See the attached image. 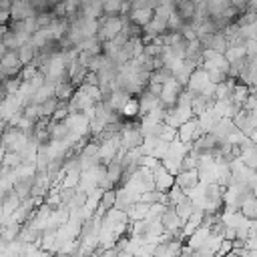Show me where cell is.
Wrapping results in <instances>:
<instances>
[{
  "label": "cell",
  "mask_w": 257,
  "mask_h": 257,
  "mask_svg": "<svg viewBox=\"0 0 257 257\" xmlns=\"http://www.w3.org/2000/svg\"><path fill=\"white\" fill-rule=\"evenodd\" d=\"M124 20L126 16H102L98 20V30H96V40L102 44V42H108L112 40L124 26Z\"/></svg>",
  "instance_id": "1"
},
{
  "label": "cell",
  "mask_w": 257,
  "mask_h": 257,
  "mask_svg": "<svg viewBox=\"0 0 257 257\" xmlns=\"http://www.w3.org/2000/svg\"><path fill=\"white\" fill-rule=\"evenodd\" d=\"M185 86H181L175 78H171V80H167L165 84H163V90H161V96H159V102H161V106L165 108V110H171V108H175L177 106V98H179V92L183 90Z\"/></svg>",
  "instance_id": "2"
},
{
  "label": "cell",
  "mask_w": 257,
  "mask_h": 257,
  "mask_svg": "<svg viewBox=\"0 0 257 257\" xmlns=\"http://www.w3.org/2000/svg\"><path fill=\"white\" fill-rule=\"evenodd\" d=\"M201 135H203V131H201L197 118H191V120L183 122V124L177 128V139H179L181 143H185V145H191V143L197 141Z\"/></svg>",
  "instance_id": "3"
},
{
  "label": "cell",
  "mask_w": 257,
  "mask_h": 257,
  "mask_svg": "<svg viewBox=\"0 0 257 257\" xmlns=\"http://www.w3.org/2000/svg\"><path fill=\"white\" fill-rule=\"evenodd\" d=\"M153 181H155V189L161 191V193H167V191L175 185V177L163 167V163H159V165L153 169Z\"/></svg>",
  "instance_id": "4"
},
{
  "label": "cell",
  "mask_w": 257,
  "mask_h": 257,
  "mask_svg": "<svg viewBox=\"0 0 257 257\" xmlns=\"http://www.w3.org/2000/svg\"><path fill=\"white\" fill-rule=\"evenodd\" d=\"M199 183H201V177H199V171H197V169H191V171H179V173L175 175V185L181 187L185 193L193 191Z\"/></svg>",
  "instance_id": "5"
},
{
  "label": "cell",
  "mask_w": 257,
  "mask_h": 257,
  "mask_svg": "<svg viewBox=\"0 0 257 257\" xmlns=\"http://www.w3.org/2000/svg\"><path fill=\"white\" fill-rule=\"evenodd\" d=\"M36 14H38L36 8L28 0H12L10 4V20H26Z\"/></svg>",
  "instance_id": "6"
},
{
  "label": "cell",
  "mask_w": 257,
  "mask_h": 257,
  "mask_svg": "<svg viewBox=\"0 0 257 257\" xmlns=\"http://www.w3.org/2000/svg\"><path fill=\"white\" fill-rule=\"evenodd\" d=\"M104 167H106V183H108V187L110 189L122 187V163H120V159H112Z\"/></svg>",
  "instance_id": "7"
},
{
  "label": "cell",
  "mask_w": 257,
  "mask_h": 257,
  "mask_svg": "<svg viewBox=\"0 0 257 257\" xmlns=\"http://www.w3.org/2000/svg\"><path fill=\"white\" fill-rule=\"evenodd\" d=\"M207 84H209L207 70H205V68H201V66H197V68L193 70V74L189 76V82H187V86H185V88H189L193 94H199Z\"/></svg>",
  "instance_id": "8"
},
{
  "label": "cell",
  "mask_w": 257,
  "mask_h": 257,
  "mask_svg": "<svg viewBox=\"0 0 257 257\" xmlns=\"http://www.w3.org/2000/svg\"><path fill=\"white\" fill-rule=\"evenodd\" d=\"M235 128H237V126H235L233 118H225V116H223V118H219V120L215 122V126H213L209 133H213V135L217 137V141H219V143H225V141H227V137H229Z\"/></svg>",
  "instance_id": "9"
},
{
  "label": "cell",
  "mask_w": 257,
  "mask_h": 257,
  "mask_svg": "<svg viewBox=\"0 0 257 257\" xmlns=\"http://www.w3.org/2000/svg\"><path fill=\"white\" fill-rule=\"evenodd\" d=\"M137 100H139V112H141V116H145L147 112H151L153 108H157V106H161V102H159V96H155V94H151L147 88L137 96Z\"/></svg>",
  "instance_id": "10"
},
{
  "label": "cell",
  "mask_w": 257,
  "mask_h": 257,
  "mask_svg": "<svg viewBox=\"0 0 257 257\" xmlns=\"http://www.w3.org/2000/svg\"><path fill=\"white\" fill-rule=\"evenodd\" d=\"M114 201H116V189H104L96 207V215H104L106 211L114 209Z\"/></svg>",
  "instance_id": "11"
},
{
  "label": "cell",
  "mask_w": 257,
  "mask_h": 257,
  "mask_svg": "<svg viewBox=\"0 0 257 257\" xmlns=\"http://www.w3.org/2000/svg\"><path fill=\"white\" fill-rule=\"evenodd\" d=\"M76 84H72L70 80H62V82H58L56 86H54V96L60 100V102H68L70 98H72V94L76 92Z\"/></svg>",
  "instance_id": "12"
},
{
  "label": "cell",
  "mask_w": 257,
  "mask_h": 257,
  "mask_svg": "<svg viewBox=\"0 0 257 257\" xmlns=\"http://www.w3.org/2000/svg\"><path fill=\"white\" fill-rule=\"evenodd\" d=\"M128 20L141 28H145L151 20H153V10L151 8H137V10H131L128 12Z\"/></svg>",
  "instance_id": "13"
},
{
  "label": "cell",
  "mask_w": 257,
  "mask_h": 257,
  "mask_svg": "<svg viewBox=\"0 0 257 257\" xmlns=\"http://www.w3.org/2000/svg\"><path fill=\"white\" fill-rule=\"evenodd\" d=\"M118 114H120L124 120H135V118H139L141 112H139V100H137V96H131V98L122 104V108H120Z\"/></svg>",
  "instance_id": "14"
},
{
  "label": "cell",
  "mask_w": 257,
  "mask_h": 257,
  "mask_svg": "<svg viewBox=\"0 0 257 257\" xmlns=\"http://www.w3.org/2000/svg\"><path fill=\"white\" fill-rule=\"evenodd\" d=\"M54 86L56 84H52V82H48L46 78H44V84L34 92V96H32V104H42L44 100H48L50 96H54Z\"/></svg>",
  "instance_id": "15"
},
{
  "label": "cell",
  "mask_w": 257,
  "mask_h": 257,
  "mask_svg": "<svg viewBox=\"0 0 257 257\" xmlns=\"http://www.w3.org/2000/svg\"><path fill=\"white\" fill-rule=\"evenodd\" d=\"M251 94V88L247 86V84H243V82H235V86H233V92H231V100L241 108L243 106V102L247 100V96Z\"/></svg>",
  "instance_id": "16"
},
{
  "label": "cell",
  "mask_w": 257,
  "mask_h": 257,
  "mask_svg": "<svg viewBox=\"0 0 257 257\" xmlns=\"http://www.w3.org/2000/svg\"><path fill=\"white\" fill-rule=\"evenodd\" d=\"M58 104H60V100L56 96H50L48 100H44L42 104H38V116L40 118H52V114L56 112Z\"/></svg>",
  "instance_id": "17"
},
{
  "label": "cell",
  "mask_w": 257,
  "mask_h": 257,
  "mask_svg": "<svg viewBox=\"0 0 257 257\" xmlns=\"http://www.w3.org/2000/svg\"><path fill=\"white\" fill-rule=\"evenodd\" d=\"M239 213L247 219V221H257V197H249L241 207H239Z\"/></svg>",
  "instance_id": "18"
},
{
  "label": "cell",
  "mask_w": 257,
  "mask_h": 257,
  "mask_svg": "<svg viewBox=\"0 0 257 257\" xmlns=\"http://www.w3.org/2000/svg\"><path fill=\"white\" fill-rule=\"evenodd\" d=\"M16 54H18V58H20L22 66H24V64H30V62H34V58H36L38 50L32 46V42H26V44H22V46L16 50Z\"/></svg>",
  "instance_id": "19"
},
{
  "label": "cell",
  "mask_w": 257,
  "mask_h": 257,
  "mask_svg": "<svg viewBox=\"0 0 257 257\" xmlns=\"http://www.w3.org/2000/svg\"><path fill=\"white\" fill-rule=\"evenodd\" d=\"M225 60L229 62V64H233V62H239V60H243L245 56H247V48H245V44H239V46H229L227 50H225Z\"/></svg>",
  "instance_id": "20"
},
{
  "label": "cell",
  "mask_w": 257,
  "mask_h": 257,
  "mask_svg": "<svg viewBox=\"0 0 257 257\" xmlns=\"http://www.w3.org/2000/svg\"><path fill=\"white\" fill-rule=\"evenodd\" d=\"M173 78V72L167 68V66H161V68H157V70H153L151 72V78H149V82H157V84H165L167 80H171Z\"/></svg>",
  "instance_id": "21"
},
{
  "label": "cell",
  "mask_w": 257,
  "mask_h": 257,
  "mask_svg": "<svg viewBox=\"0 0 257 257\" xmlns=\"http://www.w3.org/2000/svg\"><path fill=\"white\" fill-rule=\"evenodd\" d=\"M187 197V193L181 189V187H177V185H173L169 191H167V201H169V207H175L179 201H183Z\"/></svg>",
  "instance_id": "22"
},
{
  "label": "cell",
  "mask_w": 257,
  "mask_h": 257,
  "mask_svg": "<svg viewBox=\"0 0 257 257\" xmlns=\"http://www.w3.org/2000/svg\"><path fill=\"white\" fill-rule=\"evenodd\" d=\"M183 18L177 14V10H173L171 12V16L167 18V32H179L181 28H183Z\"/></svg>",
  "instance_id": "23"
},
{
  "label": "cell",
  "mask_w": 257,
  "mask_h": 257,
  "mask_svg": "<svg viewBox=\"0 0 257 257\" xmlns=\"http://www.w3.org/2000/svg\"><path fill=\"white\" fill-rule=\"evenodd\" d=\"M0 82H2V86H4V90H6V94H8V96H10V94H16V92L20 90V84H22L20 76L4 78V80H0Z\"/></svg>",
  "instance_id": "24"
},
{
  "label": "cell",
  "mask_w": 257,
  "mask_h": 257,
  "mask_svg": "<svg viewBox=\"0 0 257 257\" xmlns=\"http://www.w3.org/2000/svg\"><path fill=\"white\" fill-rule=\"evenodd\" d=\"M2 165L8 167V169H16V167L22 165V155H20V153H10V151H6Z\"/></svg>",
  "instance_id": "25"
},
{
  "label": "cell",
  "mask_w": 257,
  "mask_h": 257,
  "mask_svg": "<svg viewBox=\"0 0 257 257\" xmlns=\"http://www.w3.org/2000/svg\"><path fill=\"white\" fill-rule=\"evenodd\" d=\"M54 22V14L52 12H38L36 14V26L38 28H48Z\"/></svg>",
  "instance_id": "26"
},
{
  "label": "cell",
  "mask_w": 257,
  "mask_h": 257,
  "mask_svg": "<svg viewBox=\"0 0 257 257\" xmlns=\"http://www.w3.org/2000/svg\"><path fill=\"white\" fill-rule=\"evenodd\" d=\"M38 74V68H36V64H24L22 66V70H20V80H32L34 76Z\"/></svg>",
  "instance_id": "27"
},
{
  "label": "cell",
  "mask_w": 257,
  "mask_h": 257,
  "mask_svg": "<svg viewBox=\"0 0 257 257\" xmlns=\"http://www.w3.org/2000/svg\"><path fill=\"white\" fill-rule=\"evenodd\" d=\"M131 4V10H137V8H149V0H128Z\"/></svg>",
  "instance_id": "28"
},
{
  "label": "cell",
  "mask_w": 257,
  "mask_h": 257,
  "mask_svg": "<svg viewBox=\"0 0 257 257\" xmlns=\"http://www.w3.org/2000/svg\"><path fill=\"white\" fill-rule=\"evenodd\" d=\"M247 10H253V12H257V0H249V4H247Z\"/></svg>",
  "instance_id": "29"
},
{
  "label": "cell",
  "mask_w": 257,
  "mask_h": 257,
  "mask_svg": "<svg viewBox=\"0 0 257 257\" xmlns=\"http://www.w3.org/2000/svg\"><path fill=\"white\" fill-rule=\"evenodd\" d=\"M0 80H2V64H0Z\"/></svg>",
  "instance_id": "30"
},
{
  "label": "cell",
  "mask_w": 257,
  "mask_h": 257,
  "mask_svg": "<svg viewBox=\"0 0 257 257\" xmlns=\"http://www.w3.org/2000/svg\"><path fill=\"white\" fill-rule=\"evenodd\" d=\"M255 173H257V171H255Z\"/></svg>",
  "instance_id": "31"
}]
</instances>
